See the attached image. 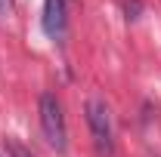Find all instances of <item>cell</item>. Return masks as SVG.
Here are the masks:
<instances>
[{
	"label": "cell",
	"instance_id": "obj_4",
	"mask_svg": "<svg viewBox=\"0 0 161 157\" xmlns=\"http://www.w3.org/2000/svg\"><path fill=\"white\" fill-rule=\"evenodd\" d=\"M13 16V0H0V22Z\"/></svg>",
	"mask_w": 161,
	"mask_h": 157
},
{
	"label": "cell",
	"instance_id": "obj_2",
	"mask_svg": "<svg viewBox=\"0 0 161 157\" xmlns=\"http://www.w3.org/2000/svg\"><path fill=\"white\" fill-rule=\"evenodd\" d=\"M87 123H90V133H93L96 148L102 154H112V148H115V129H112L108 105L102 99H90L87 102Z\"/></svg>",
	"mask_w": 161,
	"mask_h": 157
},
{
	"label": "cell",
	"instance_id": "obj_3",
	"mask_svg": "<svg viewBox=\"0 0 161 157\" xmlns=\"http://www.w3.org/2000/svg\"><path fill=\"white\" fill-rule=\"evenodd\" d=\"M68 28V16H65V0H43V31L50 40H62Z\"/></svg>",
	"mask_w": 161,
	"mask_h": 157
},
{
	"label": "cell",
	"instance_id": "obj_1",
	"mask_svg": "<svg viewBox=\"0 0 161 157\" xmlns=\"http://www.w3.org/2000/svg\"><path fill=\"white\" fill-rule=\"evenodd\" d=\"M40 126H43L47 142L56 151H65L68 129H65V117H62V105H59V99L53 96V93H43L40 96Z\"/></svg>",
	"mask_w": 161,
	"mask_h": 157
},
{
	"label": "cell",
	"instance_id": "obj_5",
	"mask_svg": "<svg viewBox=\"0 0 161 157\" xmlns=\"http://www.w3.org/2000/svg\"><path fill=\"white\" fill-rule=\"evenodd\" d=\"M9 148H13V151H16V157H28V154H25V151H22V145H16V142H13V145H9Z\"/></svg>",
	"mask_w": 161,
	"mask_h": 157
}]
</instances>
